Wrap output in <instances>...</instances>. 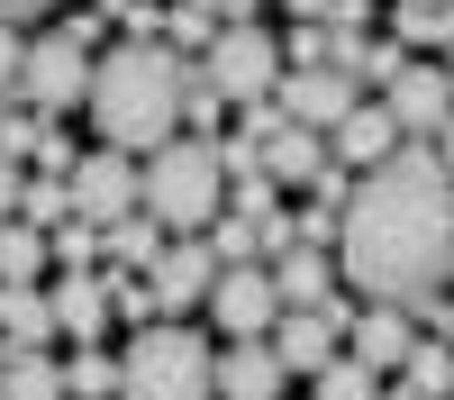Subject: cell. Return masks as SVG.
Listing matches in <instances>:
<instances>
[{
    "label": "cell",
    "instance_id": "11",
    "mask_svg": "<svg viewBox=\"0 0 454 400\" xmlns=\"http://www.w3.org/2000/svg\"><path fill=\"white\" fill-rule=\"evenodd\" d=\"M73 209L100 218V228L119 209H137V155H128V145H91V155L73 164Z\"/></svg>",
    "mask_w": 454,
    "mask_h": 400
},
{
    "label": "cell",
    "instance_id": "30",
    "mask_svg": "<svg viewBox=\"0 0 454 400\" xmlns=\"http://www.w3.org/2000/svg\"><path fill=\"white\" fill-rule=\"evenodd\" d=\"M400 64H409V46H400V36H364V55H355V82H364V91H382Z\"/></svg>",
    "mask_w": 454,
    "mask_h": 400
},
{
    "label": "cell",
    "instance_id": "35",
    "mask_svg": "<svg viewBox=\"0 0 454 400\" xmlns=\"http://www.w3.org/2000/svg\"><path fill=\"white\" fill-rule=\"evenodd\" d=\"M36 128H46V119H19V109H10V119H0V155L27 164V155H36Z\"/></svg>",
    "mask_w": 454,
    "mask_h": 400
},
{
    "label": "cell",
    "instance_id": "1",
    "mask_svg": "<svg viewBox=\"0 0 454 400\" xmlns=\"http://www.w3.org/2000/svg\"><path fill=\"white\" fill-rule=\"evenodd\" d=\"M454 273V173L436 137H400L372 173H355L336 218V282L364 301H436Z\"/></svg>",
    "mask_w": 454,
    "mask_h": 400
},
{
    "label": "cell",
    "instance_id": "41",
    "mask_svg": "<svg viewBox=\"0 0 454 400\" xmlns=\"http://www.w3.org/2000/svg\"><path fill=\"white\" fill-rule=\"evenodd\" d=\"M327 27H372V0H336V10H327Z\"/></svg>",
    "mask_w": 454,
    "mask_h": 400
},
{
    "label": "cell",
    "instance_id": "47",
    "mask_svg": "<svg viewBox=\"0 0 454 400\" xmlns=\"http://www.w3.org/2000/svg\"><path fill=\"white\" fill-rule=\"evenodd\" d=\"M0 119H10V91H0Z\"/></svg>",
    "mask_w": 454,
    "mask_h": 400
},
{
    "label": "cell",
    "instance_id": "42",
    "mask_svg": "<svg viewBox=\"0 0 454 400\" xmlns=\"http://www.w3.org/2000/svg\"><path fill=\"white\" fill-rule=\"evenodd\" d=\"M0 19H10V27L19 19H46V0H0Z\"/></svg>",
    "mask_w": 454,
    "mask_h": 400
},
{
    "label": "cell",
    "instance_id": "8",
    "mask_svg": "<svg viewBox=\"0 0 454 400\" xmlns=\"http://www.w3.org/2000/svg\"><path fill=\"white\" fill-rule=\"evenodd\" d=\"M273 100H282V119H291V128H318V137H327V128L364 100V82H355V73H336V64H282Z\"/></svg>",
    "mask_w": 454,
    "mask_h": 400
},
{
    "label": "cell",
    "instance_id": "44",
    "mask_svg": "<svg viewBox=\"0 0 454 400\" xmlns=\"http://www.w3.org/2000/svg\"><path fill=\"white\" fill-rule=\"evenodd\" d=\"M436 155H445V173H454V119H445V128H436Z\"/></svg>",
    "mask_w": 454,
    "mask_h": 400
},
{
    "label": "cell",
    "instance_id": "29",
    "mask_svg": "<svg viewBox=\"0 0 454 400\" xmlns=\"http://www.w3.org/2000/svg\"><path fill=\"white\" fill-rule=\"evenodd\" d=\"M227 209H237V218H273L282 209V182L273 173H227Z\"/></svg>",
    "mask_w": 454,
    "mask_h": 400
},
{
    "label": "cell",
    "instance_id": "43",
    "mask_svg": "<svg viewBox=\"0 0 454 400\" xmlns=\"http://www.w3.org/2000/svg\"><path fill=\"white\" fill-rule=\"evenodd\" d=\"M282 10H291V19H318V27H327V10H336V0H282Z\"/></svg>",
    "mask_w": 454,
    "mask_h": 400
},
{
    "label": "cell",
    "instance_id": "25",
    "mask_svg": "<svg viewBox=\"0 0 454 400\" xmlns=\"http://www.w3.org/2000/svg\"><path fill=\"white\" fill-rule=\"evenodd\" d=\"M64 400H119V355L73 346V364H64Z\"/></svg>",
    "mask_w": 454,
    "mask_h": 400
},
{
    "label": "cell",
    "instance_id": "2",
    "mask_svg": "<svg viewBox=\"0 0 454 400\" xmlns=\"http://www.w3.org/2000/svg\"><path fill=\"white\" fill-rule=\"evenodd\" d=\"M82 109H91L100 145L155 155L164 137H182V55L164 46V36H119V46H100Z\"/></svg>",
    "mask_w": 454,
    "mask_h": 400
},
{
    "label": "cell",
    "instance_id": "15",
    "mask_svg": "<svg viewBox=\"0 0 454 400\" xmlns=\"http://www.w3.org/2000/svg\"><path fill=\"white\" fill-rule=\"evenodd\" d=\"M391 145H400V119H391V109H382V100H355V109H346V119H336V128H327V155H336V164H346V173H355V164L372 173V164H382V155H391Z\"/></svg>",
    "mask_w": 454,
    "mask_h": 400
},
{
    "label": "cell",
    "instance_id": "28",
    "mask_svg": "<svg viewBox=\"0 0 454 400\" xmlns=\"http://www.w3.org/2000/svg\"><path fill=\"white\" fill-rule=\"evenodd\" d=\"M100 291H109V318H128V327H145V318H155V291H145V273H137V264L100 273Z\"/></svg>",
    "mask_w": 454,
    "mask_h": 400
},
{
    "label": "cell",
    "instance_id": "16",
    "mask_svg": "<svg viewBox=\"0 0 454 400\" xmlns=\"http://www.w3.org/2000/svg\"><path fill=\"white\" fill-rule=\"evenodd\" d=\"M336 346H346V337H336V318H327V310H282V318H273V355L291 364L300 382H309Z\"/></svg>",
    "mask_w": 454,
    "mask_h": 400
},
{
    "label": "cell",
    "instance_id": "10",
    "mask_svg": "<svg viewBox=\"0 0 454 400\" xmlns=\"http://www.w3.org/2000/svg\"><path fill=\"white\" fill-rule=\"evenodd\" d=\"M382 109L400 119V137H436V128L454 119V82H445L436 64H419V55H409L391 82H382Z\"/></svg>",
    "mask_w": 454,
    "mask_h": 400
},
{
    "label": "cell",
    "instance_id": "31",
    "mask_svg": "<svg viewBox=\"0 0 454 400\" xmlns=\"http://www.w3.org/2000/svg\"><path fill=\"white\" fill-rule=\"evenodd\" d=\"M100 10H109V19H119L128 36H164V19H173V10H164V0H100Z\"/></svg>",
    "mask_w": 454,
    "mask_h": 400
},
{
    "label": "cell",
    "instance_id": "12",
    "mask_svg": "<svg viewBox=\"0 0 454 400\" xmlns=\"http://www.w3.org/2000/svg\"><path fill=\"white\" fill-rule=\"evenodd\" d=\"M291 364L273 355V337H227L218 373H209V400H282Z\"/></svg>",
    "mask_w": 454,
    "mask_h": 400
},
{
    "label": "cell",
    "instance_id": "17",
    "mask_svg": "<svg viewBox=\"0 0 454 400\" xmlns=\"http://www.w3.org/2000/svg\"><path fill=\"white\" fill-rule=\"evenodd\" d=\"M273 291H282V310H309L336 291V255L327 246H282L273 255Z\"/></svg>",
    "mask_w": 454,
    "mask_h": 400
},
{
    "label": "cell",
    "instance_id": "48",
    "mask_svg": "<svg viewBox=\"0 0 454 400\" xmlns=\"http://www.w3.org/2000/svg\"><path fill=\"white\" fill-rule=\"evenodd\" d=\"M419 10H427V0H419Z\"/></svg>",
    "mask_w": 454,
    "mask_h": 400
},
{
    "label": "cell",
    "instance_id": "39",
    "mask_svg": "<svg viewBox=\"0 0 454 400\" xmlns=\"http://www.w3.org/2000/svg\"><path fill=\"white\" fill-rule=\"evenodd\" d=\"M182 10H200V19H218V27H227V19H254V0H182Z\"/></svg>",
    "mask_w": 454,
    "mask_h": 400
},
{
    "label": "cell",
    "instance_id": "36",
    "mask_svg": "<svg viewBox=\"0 0 454 400\" xmlns=\"http://www.w3.org/2000/svg\"><path fill=\"white\" fill-rule=\"evenodd\" d=\"M282 64H327V27H318V19H300V27H291V46H282Z\"/></svg>",
    "mask_w": 454,
    "mask_h": 400
},
{
    "label": "cell",
    "instance_id": "38",
    "mask_svg": "<svg viewBox=\"0 0 454 400\" xmlns=\"http://www.w3.org/2000/svg\"><path fill=\"white\" fill-rule=\"evenodd\" d=\"M19 192H27V164L0 155V218H19Z\"/></svg>",
    "mask_w": 454,
    "mask_h": 400
},
{
    "label": "cell",
    "instance_id": "20",
    "mask_svg": "<svg viewBox=\"0 0 454 400\" xmlns=\"http://www.w3.org/2000/svg\"><path fill=\"white\" fill-rule=\"evenodd\" d=\"M0 400H64V364H46V346H0Z\"/></svg>",
    "mask_w": 454,
    "mask_h": 400
},
{
    "label": "cell",
    "instance_id": "14",
    "mask_svg": "<svg viewBox=\"0 0 454 400\" xmlns=\"http://www.w3.org/2000/svg\"><path fill=\"white\" fill-rule=\"evenodd\" d=\"M46 301H55V337H73V346H100V327H109L100 264H91V273H46Z\"/></svg>",
    "mask_w": 454,
    "mask_h": 400
},
{
    "label": "cell",
    "instance_id": "34",
    "mask_svg": "<svg viewBox=\"0 0 454 400\" xmlns=\"http://www.w3.org/2000/svg\"><path fill=\"white\" fill-rule=\"evenodd\" d=\"M164 27H173V55H200L209 36H218V19H200V10H173Z\"/></svg>",
    "mask_w": 454,
    "mask_h": 400
},
{
    "label": "cell",
    "instance_id": "49",
    "mask_svg": "<svg viewBox=\"0 0 454 400\" xmlns=\"http://www.w3.org/2000/svg\"><path fill=\"white\" fill-rule=\"evenodd\" d=\"M445 282H454V273H445Z\"/></svg>",
    "mask_w": 454,
    "mask_h": 400
},
{
    "label": "cell",
    "instance_id": "3",
    "mask_svg": "<svg viewBox=\"0 0 454 400\" xmlns=\"http://www.w3.org/2000/svg\"><path fill=\"white\" fill-rule=\"evenodd\" d=\"M227 200V173H218V145L209 137H164L155 155L137 164V209H155L164 237H200Z\"/></svg>",
    "mask_w": 454,
    "mask_h": 400
},
{
    "label": "cell",
    "instance_id": "23",
    "mask_svg": "<svg viewBox=\"0 0 454 400\" xmlns=\"http://www.w3.org/2000/svg\"><path fill=\"white\" fill-rule=\"evenodd\" d=\"M400 382L419 391V400H454V346L445 337H419V346L400 355Z\"/></svg>",
    "mask_w": 454,
    "mask_h": 400
},
{
    "label": "cell",
    "instance_id": "26",
    "mask_svg": "<svg viewBox=\"0 0 454 400\" xmlns=\"http://www.w3.org/2000/svg\"><path fill=\"white\" fill-rule=\"evenodd\" d=\"M46 255H55V273H91V264H100V218L73 209L64 228H46Z\"/></svg>",
    "mask_w": 454,
    "mask_h": 400
},
{
    "label": "cell",
    "instance_id": "40",
    "mask_svg": "<svg viewBox=\"0 0 454 400\" xmlns=\"http://www.w3.org/2000/svg\"><path fill=\"white\" fill-rule=\"evenodd\" d=\"M419 318H427V327H436V337L454 346V301H445V291H436V301H419Z\"/></svg>",
    "mask_w": 454,
    "mask_h": 400
},
{
    "label": "cell",
    "instance_id": "9",
    "mask_svg": "<svg viewBox=\"0 0 454 400\" xmlns=\"http://www.w3.org/2000/svg\"><path fill=\"white\" fill-rule=\"evenodd\" d=\"M209 282H218V255H209V237H164V246H155V264H145L155 318H164V310H200V301H209Z\"/></svg>",
    "mask_w": 454,
    "mask_h": 400
},
{
    "label": "cell",
    "instance_id": "46",
    "mask_svg": "<svg viewBox=\"0 0 454 400\" xmlns=\"http://www.w3.org/2000/svg\"><path fill=\"white\" fill-rule=\"evenodd\" d=\"M445 82H454V46H445Z\"/></svg>",
    "mask_w": 454,
    "mask_h": 400
},
{
    "label": "cell",
    "instance_id": "19",
    "mask_svg": "<svg viewBox=\"0 0 454 400\" xmlns=\"http://www.w3.org/2000/svg\"><path fill=\"white\" fill-rule=\"evenodd\" d=\"M263 173H273V182H318V173H327V137L282 119L273 137H263Z\"/></svg>",
    "mask_w": 454,
    "mask_h": 400
},
{
    "label": "cell",
    "instance_id": "22",
    "mask_svg": "<svg viewBox=\"0 0 454 400\" xmlns=\"http://www.w3.org/2000/svg\"><path fill=\"white\" fill-rule=\"evenodd\" d=\"M155 246H164V228H155V209H119V218H109V228H100V255H109V264H155Z\"/></svg>",
    "mask_w": 454,
    "mask_h": 400
},
{
    "label": "cell",
    "instance_id": "18",
    "mask_svg": "<svg viewBox=\"0 0 454 400\" xmlns=\"http://www.w3.org/2000/svg\"><path fill=\"white\" fill-rule=\"evenodd\" d=\"M46 337H55L46 282H0V346H46Z\"/></svg>",
    "mask_w": 454,
    "mask_h": 400
},
{
    "label": "cell",
    "instance_id": "7",
    "mask_svg": "<svg viewBox=\"0 0 454 400\" xmlns=\"http://www.w3.org/2000/svg\"><path fill=\"white\" fill-rule=\"evenodd\" d=\"M227 337H273V318H282V291H273V264H218L209 282V301H200Z\"/></svg>",
    "mask_w": 454,
    "mask_h": 400
},
{
    "label": "cell",
    "instance_id": "4",
    "mask_svg": "<svg viewBox=\"0 0 454 400\" xmlns=\"http://www.w3.org/2000/svg\"><path fill=\"white\" fill-rule=\"evenodd\" d=\"M209 373H218V355H209L200 327L145 318L137 346L119 355V400H209Z\"/></svg>",
    "mask_w": 454,
    "mask_h": 400
},
{
    "label": "cell",
    "instance_id": "13",
    "mask_svg": "<svg viewBox=\"0 0 454 400\" xmlns=\"http://www.w3.org/2000/svg\"><path fill=\"white\" fill-rule=\"evenodd\" d=\"M409 346H419V310H409V301H372V310H355V327H346V355L372 364V373H400Z\"/></svg>",
    "mask_w": 454,
    "mask_h": 400
},
{
    "label": "cell",
    "instance_id": "21",
    "mask_svg": "<svg viewBox=\"0 0 454 400\" xmlns=\"http://www.w3.org/2000/svg\"><path fill=\"white\" fill-rule=\"evenodd\" d=\"M55 255H46V228H27V218H0V282H46Z\"/></svg>",
    "mask_w": 454,
    "mask_h": 400
},
{
    "label": "cell",
    "instance_id": "32",
    "mask_svg": "<svg viewBox=\"0 0 454 400\" xmlns=\"http://www.w3.org/2000/svg\"><path fill=\"white\" fill-rule=\"evenodd\" d=\"M36 173H73V164H82V155H73V137H64V119H46V128H36V155H27Z\"/></svg>",
    "mask_w": 454,
    "mask_h": 400
},
{
    "label": "cell",
    "instance_id": "33",
    "mask_svg": "<svg viewBox=\"0 0 454 400\" xmlns=\"http://www.w3.org/2000/svg\"><path fill=\"white\" fill-rule=\"evenodd\" d=\"M336 200H309V209H291V228H300V246H336Z\"/></svg>",
    "mask_w": 454,
    "mask_h": 400
},
{
    "label": "cell",
    "instance_id": "27",
    "mask_svg": "<svg viewBox=\"0 0 454 400\" xmlns=\"http://www.w3.org/2000/svg\"><path fill=\"white\" fill-rule=\"evenodd\" d=\"M372 382H382V373H372V364H355L346 346H336L318 373H309V400H372Z\"/></svg>",
    "mask_w": 454,
    "mask_h": 400
},
{
    "label": "cell",
    "instance_id": "24",
    "mask_svg": "<svg viewBox=\"0 0 454 400\" xmlns=\"http://www.w3.org/2000/svg\"><path fill=\"white\" fill-rule=\"evenodd\" d=\"M391 36H400L409 55H419V46H454V0H427V10H419V0H400V10H391Z\"/></svg>",
    "mask_w": 454,
    "mask_h": 400
},
{
    "label": "cell",
    "instance_id": "5",
    "mask_svg": "<svg viewBox=\"0 0 454 400\" xmlns=\"http://www.w3.org/2000/svg\"><path fill=\"white\" fill-rule=\"evenodd\" d=\"M91 55L100 46H82L64 19L46 27V36H27V64H19V91H27V109L36 119H64V109H82L91 100Z\"/></svg>",
    "mask_w": 454,
    "mask_h": 400
},
{
    "label": "cell",
    "instance_id": "6",
    "mask_svg": "<svg viewBox=\"0 0 454 400\" xmlns=\"http://www.w3.org/2000/svg\"><path fill=\"white\" fill-rule=\"evenodd\" d=\"M200 64H209V82L227 91V109H246V100H263V91L282 82V36L254 27V19H227L209 46H200Z\"/></svg>",
    "mask_w": 454,
    "mask_h": 400
},
{
    "label": "cell",
    "instance_id": "37",
    "mask_svg": "<svg viewBox=\"0 0 454 400\" xmlns=\"http://www.w3.org/2000/svg\"><path fill=\"white\" fill-rule=\"evenodd\" d=\"M19 64H27V36L0 19V91H19Z\"/></svg>",
    "mask_w": 454,
    "mask_h": 400
},
{
    "label": "cell",
    "instance_id": "45",
    "mask_svg": "<svg viewBox=\"0 0 454 400\" xmlns=\"http://www.w3.org/2000/svg\"><path fill=\"white\" fill-rule=\"evenodd\" d=\"M372 400H419V391H409V382H400V391H372Z\"/></svg>",
    "mask_w": 454,
    "mask_h": 400
}]
</instances>
